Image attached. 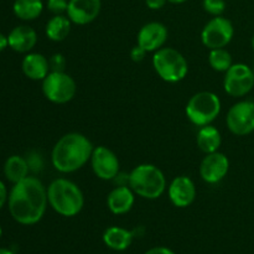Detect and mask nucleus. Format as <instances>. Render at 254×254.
Wrapping results in <instances>:
<instances>
[{
  "label": "nucleus",
  "instance_id": "nucleus-1",
  "mask_svg": "<svg viewBox=\"0 0 254 254\" xmlns=\"http://www.w3.org/2000/svg\"><path fill=\"white\" fill-rule=\"evenodd\" d=\"M6 205L15 222L22 226L36 225L44 218L49 206L47 188L39 178L29 175L12 185Z\"/></svg>",
  "mask_w": 254,
  "mask_h": 254
},
{
  "label": "nucleus",
  "instance_id": "nucleus-2",
  "mask_svg": "<svg viewBox=\"0 0 254 254\" xmlns=\"http://www.w3.org/2000/svg\"><path fill=\"white\" fill-rule=\"evenodd\" d=\"M93 144L88 136L78 131L62 135L51 151V164L61 174H72L83 168L91 160Z\"/></svg>",
  "mask_w": 254,
  "mask_h": 254
},
{
  "label": "nucleus",
  "instance_id": "nucleus-3",
  "mask_svg": "<svg viewBox=\"0 0 254 254\" xmlns=\"http://www.w3.org/2000/svg\"><path fill=\"white\" fill-rule=\"evenodd\" d=\"M49 206L62 217H76L84 207V195L79 186L64 178L55 179L47 186Z\"/></svg>",
  "mask_w": 254,
  "mask_h": 254
},
{
  "label": "nucleus",
  "instance_id": "nucleus-4",
  "mask_svg": "<svg viewBox=\"0 0 254 254\" xmlns=\"http://www.w3.org/2000/svg\"><path fill=\"white\" fill-rule=\"evenodd\" d=\"M128 185L136 196L145 200H158L168 190L163 171L154 164H140L128 175Z\"/></svg>",
  "mask_w": 254,
  "mask_h": 254
},
{
  "label": "nucleus",
  "instance_id": "nucleus-5",
  "mask_svg": "<svg viewBox=\"0 0 254 254\" xmlns=\"http://www.w3.org/2000/svg\"><path fill=\"white\" fill-rule=\"evenodd\" d=\"M156 74L168 83H178L186 78L189 64L186 57L173 47H161L154 52L151 60Z\"/></svg>",
  "mask_w": 254,
  "mask_h": 254
},
{
  "label": "nucleus",
  "instance_id": "nucleus-6",
  "mask_svg": "<svg viewBox=\"0 0 254 254\" xmlns=\"http://www.w3.org/2000/svg\"><path fill=\"white\" fill-rule=\"evenodd\" d=\"M221 109L222 103L217 94L211 91H201L189 99L185 113L189 121L200 128L212 124L220 116Z\"/></svg>",
  "mask_w": 254,
  "mask_h": 254
},
{
  "label": "nucleus",
  "instance_id": "nucleus-7",
  "mask_svg": "<svg viewBox=\"0 0 254 254\" xmlns=\"http://www.w3.org/2000/svg\"><path fill=\"white\" fill-rule=\"evenodd\" d=\"M42 94L54 104H66L74 98L77 93V83L73 77L64 71H51L41 84Z\"/></svg>",
  "mask_w": 254,
  "mask_h": 254
},
{
  "label": "nucleus",
  "instance_id": "nucleus-8",
  "mask_svg": "<svg viewBox=\"0 0 254 254\" xmlns=\"http://www.w3.org/2000/svg\"><path fill=\"white\" fill-rule=\"evenodd\" d=\"M235 36L232 21L223 15L208 20L201 31V42L208 50L225 49Z\"/></svg>",
  "mask_w": 254,
  "mask_h": 254
},
{
  "label": "nucleus",
  "instance_id": "nucleus-9",
  "mask_svg": "<svg viewBox=\"0 0 254 254\" xmlns=\"http://www.w3.org/2000/svg\"><path fill=\"white\" fill-rule=\"evenodd\" d=\"M254 87V72L246 64H233L225 72L223 88L228 96L242 98L247 96Z\"/></svg>",
  "mask_w": 254,
  "mask_h": 254
},
{
  "label": "nucleus",
  "instance_id": "nucleus-10",
  "mask_svg": "<svg viewBox=\"0 0 254 254\" xmlns=\"http://www.w3.org/2000/svg\"><path fill=\"white\" fill-rule=\"evenodd\" d=\"M227 128L233 135L246 136L254 131V102L240 101L233 104L226 117Z\"/></svg>",
  "mask_w": 254,
  "mask_h": 254
},
{
  "label": "nucleus",
  "instance_id": "nucleus-11",
  "mask_svg": "<svg viewBox=\"0 0 254 254\" xmlns=\"http://www.w3.org/2000/svg\"><path fill=\"white\" fill-rule=\"evenodd\" d=\"M89 163L94 175L103 181L116 180L121 173L118 156L108 146H94Z\"/></svg>",
  "mask_w": 254,
  "mask_h": 254
},
{
  "label": "nucleus",
  "instance_id": "nucleus-12",
  "mask_svg": "<svg viewBox=\"0 0 254 254\" xmlns=\"http://www.w3.org/2000/svg\"><path fill=\"white\" fill-rule=\"evenodd\" d=\"M198 171H200L201 179L206 184L216 185L227 176L230 171V160L221 151L205 154V158L201 161Z\"/></svg>",
  "mask_w": 254,
  "mask_h": 254
},
{
  "label": "nucleus",
  "instance_id": "nucleus-13",
  "mask_svg": "<svg viewBox=\"0 0 254 254\" xmlns=\"http://www.w3.org/2000/svg\"><path fill=\"white\" fill-rule=\"evenodd\" d=\"M197 190L191 178L186 175L176 176L168 186V196L170 202L178 208H186L196 200Z\"/></svg>",
  "mask_w": 254,
  "mask_h": 254
},
{
  "label": "nucleus",
  "instance_id": "nucleus-14",
  "mask_svg": "<svg viewBox=\"0 0 254 254\" xmlns=\"http://www.w3.org/2000/svg\"><path fill=\"white\" fill-rule=\"evenodd\" d=\"M168 27L159 21H150L143 25L136 35V44L146 52H155L165 46L168 41Z\"/></svg>",
  "mask_w": 254,
  "mask_h": 254
},
{
  "label": "nucleus",
  "instance_id": "nucleus-15",
  "mask_svg": "<svg viewBox=\"0 0 254 254\" xmlns=\"http://www.w3.org/2000/svg\"><path fill=\"white\" fill-rule=\"evenodd\" d=\"M101 9V0H68L66 15L72 24L84 26L98 17Z\"/></svg>",
  "mask_w": 254,
  "mask_h": 254
},
{
  "label": "nucleus",
  "instance_id": "nucleus-16",
  "mask_svg": "<svg viewBox=\"0 0 254 254\" xmlns=\"http://www.w3.org/2000/svg\"><path fill=\"white\" fill-rule=\"evenodd\" d=\"M135 196L129 185H119L107 196V207L116 216L126 215L133 208L135 203Z\"/></svg>",
  "mask_w": 254,
  "mask_h": 254
},
{
  "label": "nucleus",
  "instance_id": "nucleus-17",
  "mask_svg": "<svg viewBox=\"0 0 254 254\" xmlns=\"http://www.w3.org/2000/svg\"><path fill=\"white\" fill-rule=\"evenodd\" d=\"M37 32L29 25H19L7 35L9 47L17 54H29L37 44Z\"/></svg>",
  "mask_w": 254,
  "mask_h": 254
},
{
  "label": "nucleus",
  "instance_id": "nucleus-18",
  "mask_svg": "<svg viewBox=\"0 0 254 254\" xmlns=\"http://www.w3.org/2000/svg\"><path fill=\"white\" fill-rule=\"evenodd\" d=\"M21 69L25 77L31 81H44L45 77L51 72L50 62L46 56L39 52L25 54L21 61Z\"/></svg>",
  "mask_w": 254,
  "mask_h": 254
},
{
  "label": "nucleus",
  "instance_id": "nucleus-19",
  "mask_svg": "<svg viewBox=\"0 0 254 254\" xmlns=\"http://www.w3.org/2000/svg\"><path fill=\"white\" fill-rule=\"evenodd\" d=\"M103 243L109 250L122 252L130 247L134 240V233L119 226H111L103 232Z\"/></svg>",
  "mask_w": 254,
  "mask_h": 254
},
{
  "label": "nucleus",
  "instance_id": "nucleus-20",
  "mask_svg": "<svg viewBox=\"0 0 254 254\" xmlns=\"http://www.w3.org/2000/svg\"><path fill=\"white\" fill-rule=\"evenodd\" d=\"M2 171H4L5 179L14 185L29 176L30 166L27 159L24 156L11 155L5 160Z\"/></svg>",
  "mask_w": 254,
  "mask_h": 254
},
{
  "label": "nucleus",
  "instance_id": "nucleus-21",
  "mask_svg": "<svg viewBox=\"0 0 254 254\" xmlns=\"http://www.w3.org/2000/svg\"><path fill=\"white\" fill-rule=\"evenodd\" d=\"M196 143L198 149L203 154H211L218 151L221 144H222V136L220 130L212 124L200 127L196 135Z\"/></svg>",
  "mask_w": 254,
  "mask_h": 254
},
{
  "label": "nucleus",
  "instance_id": "nucleus-22",
  "mask_svg": "<svg viewBox=\"0 0 254 254\" xmlns=\"http://www.w3.org/2000/svg\"><path fill=\"white\" fill-rule=\"evenodd\" d=\"M71 27L72 21L67 15H54L47 21L46 27H45V34H46L47 39L51 40V41L61 42L68 37Z\"/></svg>",
  "mask_w": 254,
  "mask_h": 254
},
{
  "label": "nucleus",
  "instance_id": "nucleus-23",
  "mask_svg": "<svg viewBox=\"0 0 254 254\" xmlns=\"http://www.w3.org/2000/svg\"><path fill=\"white\" fill-rule=\"evenodd\" d=\"M12 11L17 19L22 21H32L42 14L44 2L42 0H15Z\"/></svg>",
  "mask_w": 254,
  "mask_h": 254
},
{
  "label": "nucleus",
  "instance_id": "nucleus-24",
  "mask_svg": "<svg viewBox=\"0 0 254 254\" xmlns=\"http://www.w3.org/2000/svg\"><path fill=\"white\" fill-rule=\"evenodd\" d=\"M208 51H210L208 52V64L213 71L225 73L233 64L232 55L226 49H215L208 50Z\"/></svg>",
  "mask_w": 254,
  "mask_h": 254
},
{
  "label": "nucleus",
  "instance_id": "nucleus-25",
  "mask_svg": "<svg viewBox=\"0 0 254 254\" xmlns=\"http://www.w3.org/2000/svg\"><path fill=\"white\" fill-rule=\"evenodd\" d=\"M202 7L207 14L220 16L226 10V0H202Z\"/></svg>",
  "mask_w": 254,
  "mask_h": 254
},
{
  "label": "nucleus",
  "instance_id": "nucleus-26",
  "mask_svg": "<svg viewBox=\"0 0 254 254\" xmlns=\"http://www.w3.org/2000/svg\"><path fill=\"white\" fill-rule=\"evenodd\" d=\"M46 7L54 15L66 14L67 7H68V0H47Z\"/></svg>",
  "mask_w": 254,
  "mask_h": 254
},
{
  "label": "nucleus",
  "instance_id": "nucleus-27",
  "mask_svg": "<svg viewBox=\"0 0 254 254\" xmlns=\"http://www.w3.org/2000/svg\"><path fill=\"white\" fill-rule=\"evenodd\" d=\"M50 68L55 72H62L66 68V59L62 54H55L49 59Z\"/></svg>",
  "mask_w": 254,
  "mask_h": 254
},
{
  "label": "nucleus",
  "instance_id": "nucleus-28",
  "mask_svg": "<svg viewBox=\"0 0 254 254\" xmlns=\"http://www.w3.org/2000/svg\"><path fill=\"white\" fill-rule=\"evenodd\" d=\"M146 54H148V52H146L143 47H140L136 44L135 46L130 50V59L133 60L134 62H141L145 59Z\"/></svg>",
  "mask_w": 254,
  "mask_h": 254
},
{
  "label": "nucleus",
  "instance_id": "nucleus-29",
  "mask_svg": "<svg viewBox=\"0 0 254 254\" xmlns=\"http://www.w3.org/2000/svg\"><path fill=\"white\" fill-rule=\"evenodd\" d=\"M7 197H9V191H7L6 185L4 181L0 180V210L7 203Z\"/></svg>",
  "mask_w": 254,
  "mask_h": 254
},
{
  "label": "nucleus",
  "instance_id": "nucleus-30",
  "mask_svg": "<svg viewBox=\"0 0 254 254\" xmlns=\"http://www.w3.org/2000/svg\"><path fill=\"white\" fill-rule=\"evenodd\" d=\"M168 0H145L146 6L150 10H160L165 6Z\"/></svg>",
  "mask_w": 254,
  "mask_h": 254
},
{
  "label": "nucleus",
  "instance_id": "nucleus-31",
  "mask_svg": "<svg viewBox=\"0 0 254 254\" xmlns=\"http://www.w3.org/2000/svg\"><path fill=\"white\" fill-rule=\"evenodd\" d=\"M144 254H176L173 250L168 247H163V246H159V247L150 248V250L146 251Z\"/></svg>",
  "mask_w": 254,
  "mask_h": 254
},
{
  "label": "nucleus",
  "instance_id": "nucleus-32",
  "mask_svg": "<svg viewBox=\"0 0 254 254\" xmlns=\"http://www.w3.org/2000/svg\"><path fill=\"white\" fill-rule=\"evenodd\" d=\"M9 47V41H7V35H4L0 32V52L4 51L5 49Z\"/></svg>",
  "mask_w": 254,
  "mask_h": 254
},
{
  "label": "nucleus",
  "instance_id": "nucleus-33",
  "mask_svg": "<svg viewBox=\"0 0 254 254\" xmlns=\"http://www.w3.org/2000/svg\"><path fill=\"white\" fill-rule=\"evenodd\" d=\"M186 1H188V0H168V2H170V4H175V5L184 4V2Z\"/></svg>",
  "mask_w": 254,
  "mask_h": 254
},
{
  "label": "nucleus",
  "instance_id": "nucleus-34",
  "mask_svg": "<svg viewBox=\"0 0 254 254\" xmlns=\"http://www.w3.org/2000/svg\"><path fill=\"white\" fill-rule=\"evenodd\" d=\"M0 254H14L10 250L7 248H0Z\"/></svg>",
  "mask_w": 254,
  "mask_h": 254
},
{
  "label": "nucleus",
  "instance_id": "nucleus-35",
  "mask_svg": "<svg viewBox=\"0 0 254 254\" xmlns=\"http://www.w3.org/2000/svg\"><path fill=\"white\" fill-rule=\"evenodd\" d=\"M252 49H253V51H254V34H253V36H252Z\"/></svg>",
  "mask_w": 254,
  "mask_h": 254
},
{
  "label": "nucleus",
  "instance_id": "nucleus-36",
  "mask_svg": "<svg viewBox=\"0 0 254 254\" xmlns=\"http://www.w3.org/2000/svg\"><path fill=\"white\" fill-rule=\"evenodd\" d=\"M2 236V228H1V226H0V237H1Z\"/></svg>",
  "mask_w": 254,
  "mask_h": 254
},
{
  "label": "nucleus",
  "instance_id": "nucleus-37",
  "mask_svg": "<svg viewBox=\"0 0 254 254\" xmlns=\"http://www.w3.org/2000/svg\"><path fill=\"white\" fill-rule=\"evenodd\" d=\"M253 72H254V67H253Z\"/></svg>",
  "mask_w": 254,
  "mask_h": 254
}]
</instances>
